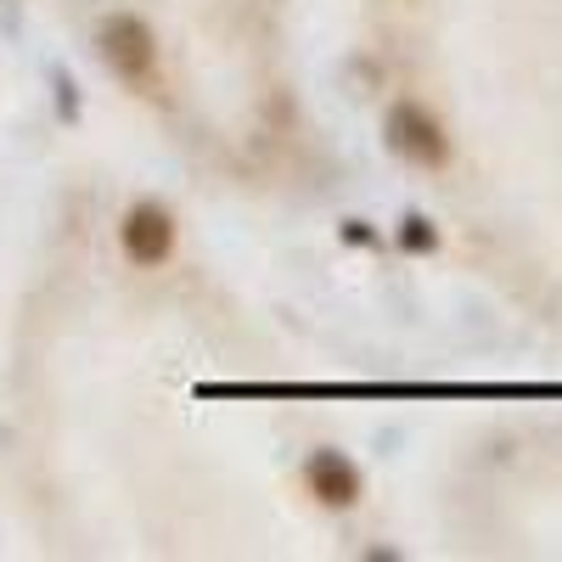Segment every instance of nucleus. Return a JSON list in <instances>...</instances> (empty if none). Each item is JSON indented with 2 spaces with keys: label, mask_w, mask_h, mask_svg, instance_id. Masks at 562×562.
I'll list each match as a JSON object with an SVG mask.
<instances>
[{
  "label": "nucleus",
  "mask_w": 562,
  "mask_h": 562,
  "mask_svg": "<svg viewBox=\"0 0 562 562\" xmlns=\"http://www.w3.org/2000/svg\"><path fill=\"white\" fill-rule=\"evenodd\" d=\"M389 147L411 164H445V130L428 108H416V102H400L389 108Z\"/></svg>",
  "instance_id": "f03ea898"
},
{
  "label": "nucleus",
  "mask_w": 562,
  "mask_h": 562,
  "mask_svg": "<svg viewBox=\"0 0 562 562\" xmlns=\"http://www.w3.org/2000/svg\"><path fill=\"white\" fill-rule=\"evenodd\" d=\"M405 225H411V231H405V243H411V248H428V243H434V237H428V225H422V220H405Z\"/></svg>",
  "instance_id": "39448f33"
},
{
  "label": "nucleus",
  "mask_w": 562,
  "mask_h": 562,
  "mask_svg": "<svg viewBox=\"0 0 562 562\" xmlns=\"http://www.w3.org/2000/svg\"><path fill=\"white\" fill-rule=\"evenodd\" d=\"M102 57H108V68L119 74V79H153V63H158V45H153V29L140 23V18H130V12H119V18H108L102 23Z\"/></svg>",
  "instance_id": "f257e3e1"
},
{
  "label": "nucleus",
  "mask_w": 562,
  "mask_h": 562,
  "mask_svg": "<svg viewBox=\"0 0 562 562\" xmlns=\"http://www.w3.org/2000/svg\"><path fill=\"white\" fill-rule=\"evenodd\" d=\"M119 237H124V254L135 265H164L169 248H175V220L158 203H135L124 214V225H119Z\"/></svg>",
  "instance_id": "7ed1b4c3"
},
{
  "label": "nucleus",
  "mask_w": 562,
  "mask_h": 562,
  "mask_svg": "<svg viewBox=\"0 0 562 562\" xmlns=\"http://www.w3.org/2000/svg\"><path fill=\"white\" fill-rule=\"evenodd\" d=\"M304 479H310V495L326 501V506H355L360 501V473H355V461L338 456V450H315L310 467H304Z\"/></svg>",
  "instance_id": "20e7f679"
}]
</instances>
